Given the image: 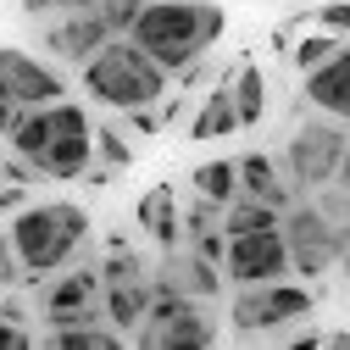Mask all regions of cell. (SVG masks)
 <instances>
[{
	"label": "cell",
	"mask_w": 350,
	"mask_h": 350,
	"mask_svg": "<svg viewBox=\"0 0 350 350\" xmlns=\"http://www.w3.org/2000/svg\"><path fill=\"white\" fill-rule=\"evenodd\" d=\"M306 100H312V111L350 122V45H339L323 67L306 72Z\"/></svg>",
	"instance_id": "13"
},
{
	"label": "cell",
	"mask_w": 350,
	"mask_h": 350,
	"mask_svg": "<svg viewBox=\"0 0 350 350\" xmlns=\"http://www.w3.org/2000/svg\"><path fill=\"white\" fill-rule=\"evenodd\" d=\"M122 117H128V128H134V134H145V139L161 134V111H156V106H134V111H122Z\"/></svg>",
	"instance_id": "31"
},
{
	"label": "cell",
	"mask_w": 350,
	"mask_h": 350,
	"mask_svg": "<svg viewBox=\"0 0 350 350\" xmlns=\"http://www.w3.org/2000/svg\"><path fill=\"white\" fill-rule=\"evenodd\" d=\"M134 334L150 350H206V345H217V323L200 312V300L167 289V284H156L150 312H145V323Z\"/></svg>",
	"instance_id": "6"
},
{
	"label": "cell",
	"mask_w": 350,
	"mask_h": 350,
	"mask_svg": "<svg viewBox=\"0 0 350 350\" xmlns=\"http://www.w3.org/2000/svg\"><path fill=\"white\" fill-rule=\"evenodd\" d=\"M223 278L239 289V284H273V278H289V245H284V228H256V234H234L228 239V256H223Z\"/></svg>",
	"instance_id": "8"
},
{
	"label": "cell",
	"mask_w": 350,
	"mask_h": 350,
	"mask_svg": "<svg viewBox=\"0 0 350 350\" xmlns=\"http://www.w3.org/2000/svg\"><path fill=\"white\" fill-rule=\"evenodd\" d=\"M339 267H345V278H350V245H345V256H339Z\"/></svg>",
	"instance_id": "38"
},
{
	"label": "cell",
	"mask_w": 350,
	"mask_h": 350,
	"mask_svg": "<svg viewBox=\"0 0 350 350\" xmlns=\"http://www.w3.org/2000/svg\"><path fill=\"white\" fill-rule=\"evenodd\" d=\"M100 317V267H72L45 289V328Z\"/></svg>",
	"instance_id": "11"
},
{
	"label": "cell",
	"mask_w": 350,
	"mask_h": 350,
	"mask_svg": "<svg viewBox=\"0 0 350 350\" xmlns=\"http://www.w3.org/2000/svg\"><path fill=\"white\" fill-rule=\"evenodd\" d=\"M23 12L28 17H45V12H56V0H23Z\"/></svg>",
	"instance_id": "37"
},
{
	"label": "cell",
	"mask_w": 350,
	"mask_h": 350,
	"mask_svg": "<svg viewBox=\"0 0 350 350\" xmlns=\"http://www.w3.org/2000/svg\"><path fill=\"white\" fill-rule=\"evenodd\" d=\"M90 6H106V0H90Z\"/></svg>",
	"instance_id": "39"
},
{
	"label": "cell",
	"mask_w": 350,
	"mask_h": 350,
	"mask_svg": "<svg viewBox=\"0 0 350 350\" xmlns=\"http://www.w3.org/2000/svg\"><path fill=\"white\" fill-rule=\"evenodd\" d=\"M156 284L178 289V295H195V300H211V295H223V267L206 261L200 250H167V267H161Z\"/></svg>",
	"instance_id": "15"
},
{
	"label": "cell",
	"mask_w": 350,
	"mask_h": 350,
	"mask_svg": "<svg viewBox=\"0 0 350 350\" xmlns=\"http://www.w3.org/2000/svg\"><path fill=\"white\" fill-rule=\"evenodd\" d=\"M223 28H228V17L211 0H145L128 39L139 51H150L167 72H184L195 56H206L223 39Z\"/></svg>",
	"instance_id": "1"
},
{
	"label": "cell",
	"mask_w": 350,
	"mask_h": 350,
	"mask_svg": "<svg viewBox=\"0 0 350 350\" xmlns=\"http://www.w3.org/2000/svg\"><path fill=\"white\" fill-rule=\"evenodd\" d=\"M0 83L17 95V106H51L67 95V78L56 67H45L39 56L17 51V45H0Z\"/></svg>",
	"instance_id": "10"
},
{
	"label": "cell",
	"mask_w": 350,
	"mask_h": 350,
	"mask_svg": "<svg viewBox=\"0 0 350 350\" xmlns=\"http://www.w3.org/2000/svg\"><path fill=\"white\" fill-rule=\"evenodd\" d=\"M111 39V28H106V17H100V6H78V12H62V23H51L45 28V45L62 56V62H90L100 45Z\"/></svg>",
	"instance_id": "12"
},
{
	"label": "cell",
	"mask_w": 350,
	"mask_h": 350,
	"mask_svg": "<svg viewBox=\"0 0 350 350\" xmlns=\"http://www.w3.org/2000/svg\"><path fill=\"white\" fill-rule=\"evenodd\" d=\"M90 239V211L72 200H45V206H23L12 217V245L23 261V278H51L83 250Z\"/></svg>",
	"instance_id": "2"
},
{
	"label": "cell",
	"mask_w": 350,
	"mask_h": 350,
	"mask_svg": "<svg viewBox=\"0 0 350 350\" xmlns=\"http://www.w3.org/2000/svg\"><path fill=\"white\" fill-rule=\"evenodd\" d=\"M278 228H284V245H289V273H300V278H317V273L339 267V256L350 245V223L328 217L317 200H295L278 217Z\"/></svg>",
	"instance_id": "5"
},
{
	"label": "cell",
	"mask_w": 350,
	"mask_h": 350,
	"mask_svg": "<svg viewBox=\"0 0 350 350\" xmlns=\"http://www.w3.org/2000/svg\"><path fill=\"white\" fill-rule=\"evenodd\" d=\"M206 228H223V206H217V200H206V195H200V200H195V206L184 211V234L195 239V234H206Z\"/></svg>",
	"instance_id": "25"
},
{
	"label": "cell",
	"mask_w": 350,
	"mask_h": 350,
	"mask_svg": "<svg viewBox=\"0 0 350 350\" xmlns=\"http://www.w3.org/2000/svg\"><path fill=\"white\" fill-rule=\"evenodd\" d=\"M33 345V334L23 328V323H12V317H0V350H28Z\"/></svg>",
	"instance_id": "32"
},
{
	"label": "cell",
	"mask_w": 350,
	"mask_h": 350,
	"mask_svg": "<svg viewBox=\"0 0 350 350\" xmlns=\"http://www.w3.org/2000/svg\"><path fill=\"white\" fill-rule=\"evenodd\" d=\"M228 134H239V111H234V90L217 83L206 95V106L195 111V122H189V139H228Z\"/></svg>",
	"instance_id": "18"
},
{
	"label": "cell",
	"mask_w": 350,
	"mask_h": 350,
	"mask_svg": "<svg viewBox=\"0 0 350 350\" xmlns=\"http://www.w3.org/2000/svg\"><path fill=\"white\" fill-rule=\"evenodd\" d=\"M195 195L228 206V200L239 195V167H234V161H200V167H195Z\"/></svg>",
	"instance_id": "22"
},
{
	"label": "cell",
	"mask_w": 350,
	"mask_h": 350,
	"mask_svg": "<svg viewBox=\"0 0 350 350\" xmlns=\"http://www.w3.org/2000/svg\"><path fill=\"white\" fill-rule=\"evenodd\" d=\"M234 111H239V128H256L261 117H267V72H261L256 62H245L239 72H234Z\"/></svg>",
	"instance_id": "19"
},
{
	"label": "cell",
	"mask_w": 350,
	"mask_h": 350,
	"mask_svg": "<svg viewBox=\"0 0 350 350\" xmlns=\"http://www.w3.org/2000/svg\"><path fill=\"white\" fill-rule=\"evenodd\" d=\"M23 284V261H17V245H12V228H0V289Z\"/></svg>",
	"instance_id": "28"
},
{
	"label": "cell",
	"mask_w": 350,
	"mask_h": 350,
	"mask_svg": "<svg viewBox=\"0 0 350 350\" xmlns=\"http://www.w3.org/2000/svg\"><path fill=\"white\" fill-rule=\"evenodd\" d=\"M134 217H139V228H150V239L161 250H178V234L184 228H178V189H172V184H150L139 195Z\"/></svg>",
	"instance_id": "17"
},
{
	"label": "cell",
	"mask_w": 350,
	"mask_h": 350,
	"mask_svg": "<svg viewBox=\"0 0 350 350\" xmlns=\"http://www.w3.org/2000/svg\"><path fill=\"white\" fill-rule=\"evenodd\" d=\"M106 184H111V167H106V161L90 167V189H106Z\"/></svg>",
	"instance_id": "36"
},
{
	"label": "cell",
	"mask_w": 350,
	"mask_h": 350,
	"mask_svg": "<svg viewBox=\"0 0 350 350\" xmlns=\"http://www.w3.org/2000/svg\"><path fill=\"white\" fill-rule=\"evenodd\" d=\"M317 28H328V33H350V0H328V6H317Z\"/></svg>",
	"instance_id": "29"
},
{
	"label": "cell",
	"mask_w": 350,
	"mask_h": 350,
	"mask_svg": "<svg viewBox=\"0 0 350 350\" xmlns=\"http://www.w3.org/2000/svg\"><path fill=\"white\" fill-rule=\"evenodd\" d=\"M234 167H239V195L267 200L273 211H289V206H295V195H289V184H284V172H278V161H273V156L250 150V156H239Z\"/></svg>",
	"instance_id": "16"
},
{
	"label": "cell",
	"mask_w": 350,
	"mask_h": 350,
	"mask_svg": "<svg viewBox=\"0 0 350 350\" xmlns=\"http://www.w3.org/2000/svg\"><path fill=\"white\" fill-rule=\"evenodd\" d=\"M317 312V289H306L295 278H273V284H239L228 328L234 339H278L289 323H306Z\"/></svg>",
	"instance_id": "4"
},
{
	"label": "cell",
	"mask_w": 350,
	"mask_h": 350,
	"mask_svg": "<svg viewBox=\"0 0 350 350\" xmlns=\"http://www.w3.org/2000/svg\"><path fill=\"white\" fill-rule=\"evenodd\" d=\"M139 6H145V0H106L100 17H106L111 33H128V28H134V17H139Z\"/></svg>",
	"instance_id": "26"
},
{
	"label": "cell",
	"mask_w": 350,
	"mask_h": 350,
	"mask_svg": "<svg viewBox=\"0 0 350 350\" xmlns=\"http://www.w3.org/2000/svg\"><path fill=\"white\" fill-rule=\"evenodd\" d=\"M28 106H17V95L6 90V83H0V139H6L12 134V128H17V117H23Z\"/></svg>",
	"instance_id": "33"
},
{
	"label": "cell",
	"mask_w": 350,
	"mask_h": 350,
	"mask_svg": "<svg viewBox=\"0 0 350 350\" xmlns=\"http://www.w3.org/2000/svg\"><path fill=\"white\" fill-rule=\"evenodd\" d=\"M95 156L111 167V172H122V167H134V145H128L117 128H95Z\"/></svg>",
	"instance_id": "24"
},
{
	"label": "cell",
	"mask_w": 350,
	"mask_h": 350,
	"mask_svg": "<svg viewBox=\"0 0 350 350\" xmlns=\"http://www.w3.org/2000/svg\"><path fill=\"white\" fill-rule=\"evenodd\" d=\"M83 90L111 111H134V106H161L167 95V67L139 51L128 33H111L106 45L83 62Z\"/></svg>",
	"instance_id": "3"
},
{
	"label": "cell",
	"mask_w": 350,
	"mask_h": 350,
	"mask_svg": "<svg viewBox=\"0 0 350 350\" xmlns=\"http://www.w3.org/2000/svg\"><path fill=\"white\" fill-rule=\"evenodd\" d=\"M150 295H156L150 273H139V278H117V284H100V317H106L117 334H134V328L145 323V312H150Z\"/></svg>",
	"instance_id": "14"
},
{
	"label": "cell",
	"mask_w": 350,
	"mask_h": 350,
	"mask_svg": "<svg viewBox=\"0 0 350 350\" xmlns=\"http://www.w3.org/2000/svg\"><path fill=\"white\" fill-rule=\"evenodd\" d=\"M51 339L62 350H117L128 334H117L106 317H83V323H67V328H51Z\"/></svg>",
	"instance_id": "20"
},
{
	"label": "cell",
	"mask_w": 350,
	"mask_h": 350,
	"mask_svg": "<svg viewBox=\"0 0 350 350\" xmlns=\"http://www.w3.org/2000/svg\"><path fill=\"white\" fill-rule=\"evenodd\" d=\"M23 206H28V184H17V178H12L6 189H0V211H6V217H17Z\"/></svg>",
	"instance_id": "34"
},
{
	"label": "cell",
	"mask_w": 350,
	"mask_h": 350,
	"mask_svg": "<svg viewBox=\"0 0 350 350\" xmlns=\"http://www.w3.org/2000/svg\"><path fill=\"white\" fill-rule=\"evenodd\" d=\"M145 273V261L139 256H128V250H111L106 256V267H100V284H117V278H139Z\"/></svg>",
	"instance_id": "27"
},
{
	"label": "cell",
	"mask_w": 350,
	"mask_h": 350,
	"mask_svg": "<svg viewBox=\"0 0 350 350\" xmlns=\"http://www.w3.org/2000/svg\"><path fill=\"white\" fill-rule=\"evenodd\" d=\"M90 161H95V128H90V111L72 106V100H62V128H56V139H51L45 161H39V178H62V184H72V178H83V172H90Z\"/></svg>",
	"instance_id": "9"
},
{
	"label": "cell",
	"mask_w": 350,
	"mask_h": 350,
	"mask_svg": "<svg viewBox=\"0 0 350 350\" xmlns=\"http://www.w3.org/2000/svg\"><path fill=\"white\" fill-rule=\"evenodd\" d=\"M278 217H284V211H273L267 200H250V195H234V200L223 206V234L234 239V234H256V228H278Z\"/></svg>",
	"instance_id": "21"
},
{
	"label": "cell",
	"mask_w": 350,
	"mask_h": 350,
	"mask_svg": "<svg viewBox=\"0 0 350 350\" xmlns=\"http://www.w3.org/2000/svg\"><path fill=\"white\" fill-rule=\"evenodd\" d=\"M289 345H295V350H317V345H323V334H317V328H295V334H289Z\"/></svg>",
	"instance_id": "35"
},
{
	"label": "cell",
	"mask_w": 350,
	"mask_h": 350,
	"mask_svg": "<svg viewBox=\"0 0 350 350\" xmlns=\"http://www.w3.org/2000/svg\"><path fill=\"white\" fill-rule=\"evenodd\" d=\"M345 139H350V122L317 111V117H306L295 134H289V150H284V167H289V184L295 189H323L334 184V172H339V156H345Z\"/></svg>",
	"instance_id": "7"
},
{
	"label": "cell",
	"mask_w": 350,
	"mask_h": 350,
	"mask_svg": "<svg viewBox=\"0 0 350 350\" xmlns=\"http://www.w3.org/2000/svg\"><path fill=\"white\" fill-rule=\"evenodd\" d=\"M345 45V39L339 33H328V28H317V33H306V39H295V51H289V62H295V72L306 78V72H312V67H323L334 51Z\"/></svg>",
	"instance_id": "23"
},
{
	"label": "cell",
	"mask_w": 350,
	"mask_h": 350,
	"mask_svg": "<svg viewBox=\"0 0 350 350\" xmlns=\"http://www.w3.org/2000/svg\"><path fill=\"white\" fill-rule=\"evenodd\" d=\"M189 250H200L206 261H217V267H223V256H228V234H223V228H206V234L189 239Z\"/></svg>",
	"instance_id": "30"
}]
</instances>
